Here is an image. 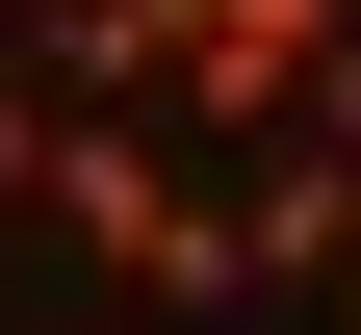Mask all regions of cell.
Masks as SVG:
<instances>
[{
	"instance_id": "obj_1",
	"label": "cell",
	"mask_w": 361,
	"mask_h": 335,
	"mask_svg": "<svg viewBox=\"0 0 361 335\" xmlns=\"http://www.w3.org/2000/svg\"><path fill=\"white\" fill-rule=\"evenodd\" d=\"M207 26H233V0H52V26H26V78H52V104H180V78H207Z\"/></svg>"
},
{
	"instance_id": "obj_2",
	"label": "cell",
	"mask_w": 361,
	"mask_h": 335,
	"mask_svg": "<svg viewBox=\"0 0 361 335\" xmlns=\"http://www.w3.org/2000/svg\"><path fill=\"white\" fill-rule=\"evenodd\" d=\"M233 232H258V284H361V155H336V129L233 155Z\"/></svg>"
},
{
	"instance_id": "obj_3",
	"label": "cell",
	"mask_w": 361,
	"mask_h": 335,
	"mask_svg": "<svg viewBox=\"0 0 361 335\" xmlns=\"http://www.w3.org/2000/svg\"><path fill=\"white\" fill-rule=\"evenodd\" d=\"M52 129H78L52 78H0V207H52Z\"/></svg>"
},
{
	"instance_id": "obj_4",
	"label": "cell",
	"mask_w": 361,
	"mask_h": 335,
	"mask_svg": "<svg viewBox=\"0 0 361 335\" xmlns=\"http://www.w3.org/2000/svg\"><path fill=\"white\" fill-rule=\"evenodd\" d=\"M310 129H336V155H361V26H336V52H310Z\"/></svg>"
},
{
	"instance_id": "obj_5",
	"label": "cell",
	"mask_w": 361,
	"mask_h": 335,
	"mask_svg": "<svg viewBox=\"0 0 361 335\" xmlns=\"http://www.w3.org/2000/svg\"><path fill=\"white\" fill-rule=\"evenodd\" d=\"M26 26H52V0H26Z\"/></svg>"
},
{
	"instance_id": "obj_6",
	"label": "cell",
	"mask_w": 361,
	"mask_h": 335,
	"mask_svg": "<svg viewBox=\"0 0 361 335\" xmlns=\"http://www.w3.org/2000/svg\"><path fill=\"white\" fill-rule=\"evenodd\" d=\"M336 310H361V284H336Z\"/></svg>"
},
{
	"instance_id": "obj_7",
	"label": "cell",
	"mask_w": 361,
	"mask_h": 335,
	"mask_svg": "<svg viewBox=\"0 0 361 335\" xmlns=\"http://www.w3.org/2000/svg\"><path fill=\"white\" fill-rule=\"evenodd\" d=\"M336 335H361V310H336Z\"/></svg>"
}]
</instances>
